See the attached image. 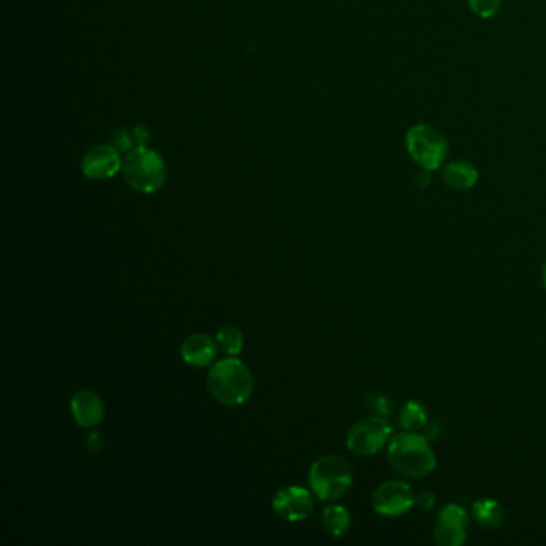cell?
Listing matches in <instances>:
<instances>
[{
    "mask_svg": "<svg viewBox=\"0 0 546 546\" xmlns=\"http://www.w3.org/2000/svg\"><path fill=\"white\" fill-rule=\"evenodd\" d=\"M415 505V495L403 481H387L372 495V507L381 516L397 517L409 513Z\"/></svg>",
    "mask_w": 546,
    "mask_h": 546,
    "instance_id": "8",
    "label": "cell"
},
{
    "mask_svg": "<svg viewBox=\"0 0 546 546\" xmlns=\"http://www.w3.org/2000/svg\"><path fill=\"white\" fill-rule=\"evenodd\" d=\"M388 462L407 478H425L436 468V456L423 434L404 431L388 446Z\"/></svg>",
    "mask_w": 546,
    "mask_h": 546,
    "instance_id": "2",
    "label": "cell"
},
{
    "mask_svg": "<svg viewBox=\"0 0 546 546\" xmlns=\"http://www.w3.org/2000/svg\"><path fill=\"white\" fill-rule=\"evenodd\" d=\"M471 516L481 527L495 529L503 523L505 511L499 501L492 500V499H482V500L474 501V505L471 508Z\"/></svg>",
    "mask_w": 546,
    "mask_h": 546,
    "instance_id": "15",
    "label": "cell"
},
{
    "mask_svg": "<svg viewBox=\"0 0 546 546\" xmlns=\"http://www.w3.org/2000/svg\"><path fill=\"white\" fill-rule=\"evenodd\" d=\"M393 426L385 417L372 415L351 426L346 436V448L351 454L359 456H372L389 442Z\"/></svg>",
    "mask_w": 546,
    "mask_h": 546,
    "instance_id": "6",
    "label": "cell"
},
{
    "mask_svg": "<svg viewBox=\"0 0 546 546\" xmlns=\"http://www.w3.org/2000/svg\"><path fill=\"white\" fill-rule=\"evenodd\" d=\"M311 492L320 501L338 500L353 484V471L346 460L340 456H320L310 470Z\"/></svg>",
    "mask_w": 546,
    "mask_h": 546,
    "instance_id": "4",
    "label": "cell"
},
{
    "mask_svg": "<svg viewBox=\"0 0 546 546\" xmlns=\"http://www.w3.org/2000/svg\"><path fill=\"white\" fill-rule=\"evenodd\" d=\"M320 523L328 535H332L334 539H342L351 527V515L342 505H330L322 511Z\"/></svg>",
    "mask_w": 546,
    "mask_h": 546,
    "instance_id": "14",
    "label": "cell"
},
{
    "mask_svg": "<svg viewBox=\"0 0 546 546\" xmlns=\"http://www.w3.org/2000/svg\"><path fill=\"white\" fill-rule=\"evenodd\" d=\"M428 422H430V417H428V410L423 404L418 403V401H409L401 407L399 423L405 431H423Z\"/></svg>",
    "mask_w": 546,
    "mask_h": 546,
    "instance_id": "16",
    "label": "cell"
},
{
    "mask_svg": "<svg viewBox=\"0 0 546 546\" xmlns=\"http://www.w3.org/2000/svg\"><path fill=\"white\" fill-rule=\"evenodd\" d=\"M369 405H371L373 415H380V417H387L388 414L391 412V403H389L387 396H372L371 401H369Z\"/></svg>",
    "mask_w": 546,
    "mask_h": 546,
    "instance_id": "20",
    "label": "cell"
},
{
    "mask_svg": "<svg viewBox=\"0 0 546 546\" xmlns=\"http://www.w3.org/2000/svg\"><path fill=\"white\" fill-rule=\"evenodd\" d=\"M273 508L279 516L288 523H300L311 516L314 501L308 489L300 486H288L276 492Z\"/></svg>",
    "mask_w": 546,
    "mask_h": 546,
    "instance_id": "10",
    "label": "cell"
},
{
    "mask_svg": "<svg viewBox=\"0 0 546 546\" xmlns=\"http://www.w3.org/2000/svg\"><path fill=\"white\" fill-rule=\"evenodd\" d=\"M122 164L124 159L121 158V151L115 144H97L85 152L81 167L87 178L103 182L119 174Z\"/></svg>",
    "mask_w": 546,
    "mask_h": 546,
    "instance_id": "9",
    "label": "cell"
},
{
    "mask_svg": "<svg viewBox=\"0 0 546 546\" xmlns=\"http://www.w3.org/2000/svg\"><path fill=\"white\" fill-rule=\"evenodd\" d=\"M148 140H149V130L146 129L144 125H135L132 129H121L115 132L111 137V143L115 144L119 151L127 154L135 148L146 146Z\"/></svg>",
    "mask_w": 546,
    "mask_h": 546,
    "instance_id": "17",
    "label": "cell"
},
{
    "mask_svg": "<svg viewBox=\"0 0 546 546\" xmlns=\"http://www.w3.org/2000/svg\"><path fill=\"white\" fill-rule=\"evenodd\" d=\"M207 388L217 403L237 407L251 399L255 380L247 364L235 356H229L213 364L207 375Z\"/></svg>",
    "mask_w": 546,
    "mask_h": 546,
    "instance_id": "1",
    "label": "cell"
},
{
    "mask_svg": "<svg viewBox=\"0 0 546 546\" xmlns=\"http://www.w3.org/2000/svg\"><path fill=\"white\" fill-rule=\"evenodd\" d=\"M542 282H543V287L546 290V261L545 266H543V273H542Z\"/></svg>",
    "mask_w": 546,
    "mask_h": 546,
    "instance_id": "24",
    "label": "cell"
},
{
    "mask_svg": "<svg viewBox=\"0 0 546 546\" xmlns=\"http://www.w3.org/2000/svg\"><path fill=\"white\" fill-rule=\"evenodd\" d=\"M470 517L468 513L456 503H448L439 509L432 525V537L436 545L460 546L468 539Z\"/></svg>",
    "mask_w": 546,
    "mask_h": 546,
    "instance_id": "7",
    "label": "cell"
},
{
    "mask_svg": "<svg viewBox=\"0 0 546 546\" xmlns=\"http://www.w3.org/2000/svg\"><path fill=\"white\" fill-rule=\"evenodd\" d=\"M122 174L132 190L154 194L167 182V164L159 152L140 146L125 154Z\"/></svg>",
    "mask_w": 546,
    "mask_h": 546,
    "instance_id": "3",
    "label": "cell"
},
{
    "mask_svg": "<svg viewBox=\"0 0 546 546\" xmlns=\"http://www.w3.org/2000/svg\"><path fill=\"white\" fill-rule=\"evenodd\" d=\"M478 168L466 160H454L442 168L440 180L454 191H468L478 183Z\"/></svg>",
    "mask_w": 546,
    "mask_h": 546,
    "instance_id": "13",
    "label": "cell"
},
{
    "mask_svg": "<svg viewBox=\"0 0 546 546\" xmlns=\"http://www.w3.org/2000/svg\"><path fill=\"white\" fill-rule=\"evenodd\" d=\"M218 345L212 337L204 334H194L188 337L182 345L183 361L191 367L202 369L209 367L217 357Z\"/></svg>",
    "mask_w": 546,
    "mask_h": 546,
    "instance_id": "12",
    "label": "cell"
},
{
    "mask_svg": "<svg viewBox=\"0 0 546 546\" xmlns=\"http://www.w3.org/2000/svg\"><path fill=\"white\" fill-rule=\"evenodd\" d=\"M85 448L90 452V454H98L99 450L103 448V438L98 431H93L89 434V438L85 440Z\"/></svg>",
    "mask_w": 546,
    "mask_h": 546,
    "instance_id": "22",
    "label": "cell"
},
{
    "mask_svg": "<svg viewBox=\"0 0 546 546\" xmlns=\"http://www.w3.org/2000/svg\"><path fill=\"white\" fill-rule=\"evenodd\" d=\"M468 5L474 15L489 20L500 12L503 0H468Z\"/></svg>",
    "mask_w": 546,
    "mask_h": 546,
    "instance_id": "19",
    "label": "cell"
},
{
    "mask_svg": "<svg viewBox=\"0 0 546 546\" xmlns=\"http://www.w3.org/2000/svg\"><path fill=\"white\" fill-rule=\"evenodd\" d=\"M215 342L225 354L237 356L243 349V334L237 327H221L215 337Z\"/></svg>",
    "mask_w": 546,
    "mask_h": 546,
    "instance_id": "18",
    "label": "cell"
},
{
    "mask_svg": "<svg viewBox=\"0 0 546 546\" xmlns=\"http://www.w3.org/2000/svg\"><path fill=\"white\" fill-rule=\"evenodd\" d=\"M71 412L76 423L82 428H95L105 418V404L95 391H77L71 399Z\"/></svg>",
    "mask_w": 546,
    "mask_h": 546,
    "instance_id": "11",
    "label": "cell"
},
{
    "mask_svg": "<svg viewBox=\"0 0 546 546\" xmlns=\"http://www.w3.org/2000/svg\"><path fill=\"white\" fill-rule=\"evenodd\" d=\"M415 183L420 188H426L431 183V172L425 170V168H420V172L415 176Z\"/></svg>",
    "mask_w": 546,
    "mask_h": 546,
    "instance_id": "23",
    "label": "cell"
},
{
    "mask_svg": "<svg viewBox=\"0 0 546 546\" xmlns=\"http://www.w3.org/2000/svg\"><path fill=\"white\" fill-rule=\"evenodd\" d=\"M405 148L410 159L418 167L434 172L446 162L448 144L439 130L428 124H417L405 135Z\"/></svg>",
    "mask_w": 546,
    "mask_h": 546,
    "instance_id": "5",
    "label": "cell"
},
{
    "mask_svg": "<svg viewBox=\"0 0 546 546\" xmlns=\"http://www.w3.org/2000/svg\"><path fill=\"white\" fill-rule=\"evenodd\" d=\"M434 503H436V497L430 491H423V492L418 493L417 497H415V505H417L418 508L423 509V511L431 509L434 507Z\"/></svg>",
    "mask_w": 546,
    "mask_h": 546,
    "instance_id": "21",
    "label": "cell"
}]
</instances>
